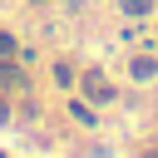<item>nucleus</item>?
<instances>
[{
    "label": "nucleus",
    "mask_w": 158,
    "mask_h": 158,
    "mask_svg": "<svg viewBox=\"0 0 158 158\" xmlns=\"http://www.w3.org/2000/svg\"><path fill=\"white\" fill-rule=\"evenodd\" d=\"M79 89H84L94 104H114V84H109L99 69H84V74H79Z\"/></svg>",
    "instance_id": "1"
},
{
    "label": "nucleus",
    "mask_w": 158,
    "mask_h": 158,
    "mask_svg": "<svg viewBox=\"0 0 158 158\" xmlns=\"http://www.w3.org/2000/svg\"><path fill=\"white\" fill-rule=\"evenodd\" d=\"M0 84H10V89H30L25 69H15V64H0Z\"/></svg>",
    "instance_id": "3"
},
{
    "label": "nucleus",
    "mask_w": 158,
    "mask_h": 158,
    "mask_svg": "<svg viewBox=\"0 0 158 158\" xmlns=\"http://www.w3.org/2000/svg\"><path fill=\"white\" fill-rule=\"evenodd\" d=\"M5 54H15V40H10V35H0V59H5Z\"/></svg>",
    "instance_id": "5"
},
{
    "label": "nucleus",
    "mask_w": 158,
    "mask_h": 158,
    "mask_svg": "<svg viewBox=\"0 0 158 158\" xmlns=\"http://www.w3.org/2000/svg\"><path fill=\"white\" fill-rule=\"evenodd\" d=\"M153 74H158V59L138 54V59H133V79H153Z\"/></svg>",
    "instance_id": "4"
},
{
    "label": "nucleus",
    "mask_w": 158,
    "mask_h": 158,
    "mask_svg": "<svg viewBox=\"0 0 158 158\" xmlns=\"http://www.w3.org/2000/svg\"><path fill=\"white\" fill-rule=\"evenodd\" d=\"M118 15H128V20H143V15H153V0H118Z\"/></svg>",
    "instance_id": "2"
}]
</instances>
